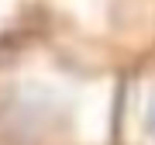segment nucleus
I'll return each instance as SVG.
<instances>
[{
  "instance_id": "f257e3e1",
  "label": "nucleus",
  "mask_w": 155,
  "mask_h": 145,
  "mask_svg": "<svg viewBox=\"0 0 155 145\" xmlns=\"http://www.w3.org/2000/svg\"><path fill=\"white\" fill-rule=\"evenodd\" d=\"M121 76L97 72L41 28L0 45V145H114Z\"/></svg>"
},
{
  "instance_id": "f03ea898",
  "label": "nucleus",
  "mask_w": 155,
  "mask_h": 145,
  "mask_svg": "<svg viewBox=\"0 0 155 145\" xmlns=\"http://www.w3.org/2000/svg\"><path fill=\"white\" fill-rule=\"evenodd\" d=\"M38 28L76 62L124 76L155 56V0H41Z\"/></svg>"
},
{
  "instance_id": "7ed1b4c3",
  "label": "nucleus",
  "mask_w": 155,
  "mask_h": 145,
  "mask_svg": "<svg viewBox=\"0 0 155 145\" xmlns=\"http://www.w3.org/2000/svg\"><path fill=\"white\" fill-rule=\"evenodd\" d=\"M114 145H155V56L117 83Z\"/></svg>"
},
{
  "instance_id": "20e7f679",
  "label": "nucleus",
  "mask_w": 155,
  "mask_h": 145,
  "mask_svg": "<svg viewBox=\"0 0 155 145\" xmlns=\"http://www.w3.org/2000/svg\"><path fill=\"white\" fill-rule=\"evenodd\" d=\"M38 17L41 0H0V45L28 31H38Z\"/></svg>"
}]
</instances>
